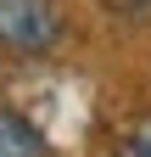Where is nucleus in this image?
<instances>
[{
    "label": "nucleus",
    "mask_w": 151,
    "mask_h": 157,
    "mask_svg": "<svg viewBox=\"0 0 151 157\" xmlns=\"http://www.w3.org/2000/svg\"><path fill=\"white\" fill-rule=\"evenodd\" d=\"M0 157H45V135L11 107H0Z\"/></svg>",
    "instance_id": "2"
},
{
    "label": "nucleus",
    "mask_w": 151,
    "mask_h": 157,
    "mask_svg": "<svg viewBox=\"0 0 151 157\" xmlns=\"http://www.w3.org/2000/svg\"><path fill=\"white\" fill-rule=\"evenodd\" d=\"M118 157H151V112H145V118H134V124L123 129Z\"/></svg>",
    "instance_id": "3"
},
{
    "label": "nucleus",
    "mask_w": 151,
    "mask_h": 157,
    "mask_svg": "<svg viewBox=\"0 0 151 157\" xmlns=\"http://www.w3.org/2000/svg\"><path fill=\"white\" fill-rule=\"evenodd\" d=\"M62 39L56 0H0V45L17 56H45Z\"/></svg>",
    "instance_id": "1"
}]
</instances>
